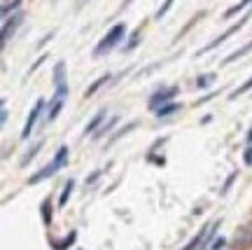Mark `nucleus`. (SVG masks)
I'll list each match as a JSON object with an SVG mask.
<instances>
[{
	"label": "nucleus",
	"instance_id": "11",
	"mask_svg": "<svg viewBox=\"0 0 252 250\" xmlns=\"http://www.w3.org/2000/svg\"><path fill=\"white\" fill-rule=\"evenodd\" d=\"M40 213H42V222H44V227H49V225H52V199L49 197L42 199Z\"/></svg>",
	"mask_w": 252,
	"mask_h": 250
},
{
	"label": "nucleus",
	"instance_id": "16",
	"mask_svg": "<svg viewBox=\"0 0 252 250\" xmlns=\"http://www.w3.org/2000/svg\"><path fill=\"white\" fill-rule=\"evenodd\" d=\"M107 80H110V75H103V77H98V80H96V82L91 84V87H89L86 91H84V98H91V96H94L96 91H98V89H101V87L107 82Z\"/></svg>",
	"mask_w": 252,
	"mask_h": 250
},
{
	"label": "nucleus",
	"instance_id": "3",
	"mask_svg": "<svg viewBox=\"0 0 252 250\" xmlns=\"http://www.w3.org/2000/svg\"><path fill=\"white\" fill-rule=\"evenodd\" d=\"M250 17H252V10L248 12V14H245V17H243L241 21H236V23H233V26H231V28H227V31L222 33V35H217V38H215V40L212 42H208V45H206V47H203V49H199V52H196V56H203V54H208V52H212V49H215V47H220L222 42L227 40V38H231V35H233V33H238L243 28V26H245V23H248V21H250Z\"/></svg>",
	"mask_w": 252,
	"mask_h": 250
},
{
	"label": "nucleus",
	"instance_id": "17",
	"mask_svg": "<svg viewBox=\"0 0 252 250\" xmlns=\"http://www.w3.org/2000/svg\"><path fill=\"white\" fill-rule=\"evenodd\" d=\"M180 110V105L178 103H166V105H161L157 110V117L161 119V117H168V115H173V113H178Z\"/></svg>",
	"mask_w": 252,
	"mask_h": 250
},
{
	"label": "nucleus",
	"instance_id": "24",
	"mask_svg": "<svg viewBox=\"0 0 252 250\" xmlns=\"http://www.w3.org/2000/svg\"><path fill=\"white\" fill-rule=\"evenodd\" d=\"M236 178H238V171H233V173H231L229 178H227V182H224V185H222V197H224V194H227V192H229V187L231 185H233V182H236Z\"/></svg>",
	"mask_w": 252,
	"mask_h": 250
},
{
	"label": "nucleus",
	"instance_id": "2",
	"mask_svg": "<svg viewBox=\"0 0 252 250\" xmlns=\"http://www.w3.org/2000/svg\"><path fill=\"white\" fill-rule=\"evenodd\" d=\"M124 38H126V23H115V26L101 38V42L94 47V56L98 59V56H103V54L112 52L119 42H124Z\"/></svg>",
	"mask_w": 252,
	"mask_h": 250
},
{
	"label": "nucleus",
	"instance_id": "12",
	"mask_svg": "<svg viewBox=\"0 0 252 250\" xmlns=\"http://www.w3.org/2000/svg\"><path fill=\"white\" fill-rule=\"evenodd\" d=\"M248 52H252V40L248 42V45H243L241 49H236V52H233V54H229V56H227V59H224V61H222V63H224V66H229V63L238 61L241 56H245V54H248Z\"/></svg>",
	"mask_w": 252,
	"mask_h": 250
},
{
	"label": "nucleus",
	"instance_id": "1",
	"mask_svg": "<svg viewBox=\"0 0 252 250\" xmlns=\"http://www.w3.org/2000/svg\"><path fill=\"white\" fill-rule=\"evenodd\" d=\"M68 155H70V150H68V145H61L59 150H56V155H54V159L47 164V166H42L35 176L28 178V185H38V182H42V180H47V178H52L56 171H61L65 164H68Z\"/></svg>",
	"mask_w": 252,
	"mask_h": 250
},
{
	"label": "nucleus",
	"instance_id": "5",
	"mask_svg": "<svg viewBox=\"0 0 252 250\" xmlns=\"http://www.w3.org/2000/svg\"><path fill=\"white\" fill-rule=\"evenodd\" d=\"M217 227H220V220H217V222H210V225H206L203 229H199V234H194V236H191V241H189L182 250H199V248H203V243H206V241L215 234V229H217Z\"/></svg>",
	"mask_w": 252,
	"mask_h": 250
},
{
	"label": "nucleus",
	"instance_id": "4",
	"mask_svg": "<svg viewBox=\"0 0 252 250\" xmlns=\"http://www.w3.org/2000/svg\"><path fill=\"white\" fill-rule=\"evenodd\" d=\"M178 94H180V87H161V89H157L154 94L149 96L147 105H149V110H159L161 105H166L170 98H175Z\"/></svg>",
	"mask_w": 252,
	"mask_h": 250
},
{
	"label": "nucleus",
	"instance_id": "19",
	"mask_svg": "<svg viewBox=\"0 0 252 250\" xmlns=\"http://www.w3.org/2000/svg\"><path fill=\"white\" fill-rule=\"evenodd\" d=\"M215 77H217L215 73H203V75H199V77H196V87H199V89H206V87H210V84H212V80H215Z\"/></svg>",
	"mask_w": 252,
	"mask_h": 250
},
{
	"label": "nucleus",
	"instance_id": "28",
	"mask_svg": "<svg viewBox=\"0 0 252 250\" xmlns=\"http://www.w3.org/2000/svg\"><path fill=\"white\" fill-rule=\"evenodd\" d=\"M224 243H227V241H224V239L212 241V246H210V250H222V248H224Z\"/></svg>",
	"mask_w": 252,
	"mask_h": 250
},
{
	"label": "nucleus",
	"instance_id": "10",
	"mask_svg": "<svg viewBox=\"0 0 252 250\" xmlns=\"http://www.w3.org/2000/svg\"><path fill=\"white\" fill-rule=\"evenodd\" d=\"M54 84H56V89L68 87V84H65V63L63 61H59L54 66Z\"/></svg>",
	"mask_w": 252,
	"mask_h": 250
},
{
	"label": "nucleus",
	"instance_id": "26",
	"mask_svg": "<svg viewBox=\"0 0 252 250\" xmlns=\"http://www.w3.org/2000/svg\"><path fill=\"white\" fill-rule=\"evenodd\" d=\"M170 5H173V0H164V5L157 10V14H154V19H161V17H166V12L170 10Z\"/></svg>",
	"mask_w": 252,
	"mask_h": 250
},
{
	"label": "nucleus",
	"instance_id": "9",
	"mask_svg": "<svg viewBox=\"0 0 252 250\" xmlns=\"http://www.w3.org/2000/svg\"><path fill=\"white\" fill-rule=\"evenodd\" d=\"M63 103H65L63 98H49V110H47V117H44V119H47V122H54V119L59 117V113H61Z\"/></svg>",
	"mask_w": 252,
	"mask_h": 250
},
{
	"label": "nucleus",
	"instance_id": "14",
	"mask_svg": "<svg viewBox=\"0 0 252 250\" xmlns=\"http://www.w3.org/2000/svg\"><path fill=\"white\" fill-rule=\"evenodd\" d=\"M42 145H44V140H38V143H33L31 145V150L23 155V159H21V166H28L31 164V159H35V155L42 150Z\"/></svg>",
	"mask_w": 252,
	"mask_h": 250
},
{
	"label": "nucleus",
	"instance_id": "25",
	"mask_svg": "<svg viewBox=\"0 0 252 250\" xmlns=\"http://www.w3.org/2000/svg\"><path fill=\"white\" fill-rule=\"evenodd\" d=\"M19 5H21V0H12V2H5V5H2V17L7 19V14H10V10H17Z\"/></svg>",
	"mask_w": 252,
	"mask_h": 250
},
{
	"label": "nucleus",
	"instance_id": "30",
	"mask_svg": "<svg viewBox=\"0 0 252 250\" xmlns=\"http://www.w3.org/2000/svg\"><path fill=\"white\" fill-rule=\"evenodd\" d=\"M0 122H2V124L7 122V108H5V105H2V117H0Z\"/></svg>",
	"mask_w": 252,
	"mask_h": 250
},
{
	"label": "nucleus",
	"instance_id": "15",
	"mask_svg": "<svg viewBox=\"0 0 252 250\" xmlns=\"http://www.w3.org/2000/svg\"><path fill=\"white\" fill-rule=\"evenodd\" d=\"M73 187H75V180H73V178H68V182L63 185L61 197H59V206H61V208L68 204V199H70V194H73Z\"/></svg>",
	"mask_w": 252,
	"mask_h": 250
},
{
	"label": "nucleus",
	"instance_id": "20",
	"mask_svg": "<svg viewBox=\"0 0 252 250\" xmlns=\"http://www.w3.org/2000/svg\"><path fill=\"white\" fill-rule=\"evenodd\" d=\"M250 89H252V77H250V80H248V82H245V84H241L238 89H233V91H231V94H229V98H231V101H236L238 96H243V94H245V91H250Z\"/></svg>",
	"mask_w": 252,
	"mask_h": 250
},
{
	"label": "nucleus",
	"instance_id": "29",
	"mask_svg": "<svg viewBox=\"0 0 252 250\" xmlns=\"http://www.w3.org/2000/svg\"><path fill=\"white\" fill-rule=\"evenodd\" d=\"M245 164L252 166V145H248V150H245Z\"/></svg>",
	"mask_w": 252,
	"mask_h": 250
},
{
	"label": "nucleus",
	"instance_id": "22",
	"mask_svg": "<svg viewBox=\"0 0 252 250\" xmlns=\"http://www.w3.org/2000/svg\"><path fill=\"white\" fill-rule=\"evenodd\" d=\"M140 33H143V28H138V31H133V35H131V40H128V45L124 47L126 52H131V49H136V47H138V42H140Z\"/></svg>",
	"mask_w": 252,
	"mask_h": 250
},
{
	"label": "nucleus",
	"instance_id": "31",
	"mask_svg": "<svg viewBox=\"0 0 252 250\" xmlns=\"http://www.w3.org/2000/svg\"><path fill=\"white\" fill-rule=\"evenodd\" d=\"M86 2H89V0H77V10H82V7L86 5Z\"/></svg>",
	"mask_w": 252,
	"mask_h": 250
},
{
	"label": "nucleus",
	"instance_id": "13",
	"mask_svg": "<svg viewBox=\"0 0 252 250\" xmlns=\"http://www.w3.org/2000/svg\"><path fill=\"white\" fill-rule=\"evenodd\" d=\"M75 239H77V231H70L65 239H61V241H52V246H54V250H68L70 246L75 243Z\"/></svg>",
	"mask_w": 252,
	"mask_h": 250
},
{
	"label": "nucleus",
	"instance_id": "7",
	"mask_svg": "<svg viewBox=\"0 0 252 250\" xmlns=\"http://www.w3.org/2000/svg\"><path fill=\"white\" fill-rule=\"evenodd\" d=\"M21 21H23V14H14L12 19H5V23H2V47L10 42V38L17 33V28L21 26Z\"/></svg>",
	"mask_w": 252,
	"mask_h": 250
},
{
	"label": "nucleus",
	"instance_id": "33",
	"mask_svg": "<svg viewBox=\"0 0 252 250\" xmlns=\"http://www.w3.org/2000/svg\"><path fill=\"white\" fill-rule=\"evenodd\" d=\"M131 2H133V0H124V7H126V5H131Z\"/></svg>",
	"mask_w": 252,
	"mask_h": 250
},
{
	"label": "nucleus",
	"instance_id": "23",
	"mask_svg": "<svg viewBox=\"0 0 252 250\" xmlns=\"http://www.w3.org/2000/svg\"><path fill=\"white\" fill-rule=\"evenodd\" d=\"M115 124H117V117H112V119H110L107 124H105V126H101V129L96 131V136H94V138H103V136L107 134V131H110V129H112V126H115Z\"/></svg>",
	"mask_w": 252,
	"mask_h": 250
},
{
	"label": "nucleus",
	"instance_id": "8",
	"mask_svg": "<svg viewBox=\"0 0 252 250\" xmlns=\"http://www.w3.org/2000/svg\"><path fill=\"white\" fill-rule=\"evenodd\" d=\"M105 115H107V113H105V108H101V110H98V113H96V115H94V119H91L89 124L84 126V136H91V134H96V131L101 129V124H103Z\"/></svg>",
	"mask_w": 252,
	"mask_h": 250
},
{
	"label": "nucleus",
	"instance_id": "27",
	"mask_svg": "<svg viewBox=\"0 0 252 250\" xmlns=\"http://www.w3.org/2000/svg\"><path fill=\"white\" fill-rule=\"evenodd\" d=\"M103 176V171H94V173H91V176L86 178V185H91V182H96V180H98V178Z\"/></svg>",
	"mask_w": 252,
	"mask_h": 250
},
{
	"label": "nucleus",
	"instance_id": "6",
	"mask_svg": "<svg viewBox=\"0 0 252 250\" xmlns=\"http://www.w3.org/2000/svg\"><path fill=\"white\" fill-rule=\"evenodd\" d=\"M42 108H44V101L42 98H38V103L33 105V110L28 113V119H26V124H23V129H21V140H28L33 134V129H35V124H38V117H40Z\"/></svg>",
	"mask_w": 252,
	"mask_h": 250
},
{
	"label": "nucleus",
	"instance_id": "18",
	"mask_svg": "<svg viewBox=\"0 0 252 250\" xmlns=\"http://www.w3.org/2000/svg\"><path fill=\"white\" fill-rule=\"evenodd\" d=\"M138 126V122H131V124H126L124 129H119V131H115V136H112V138H110V143H107V145H112V143H117V140H119V138H124L126 134H128V131H133V129H136Z\"/></svg>",
	"mask_w": 252,
	"mask_h": 250
},
{
	"label": "nucleus",
	"instance_id": "21",
	"mask_svg": "<svg viewBox=\"0 0 252 250\" xmlns=\"http://www.w3.org/2000/svg\"><path fill=\"white\" fill-rule=\"evenodd\" d=\"M248 5H252V0H241V2H238V5H233V7H229V10L224 12V17H227V19H229V17H233V14H236V12H241L243 7H248Z\"/></svg>",
	"mask_w": 252,
	"mask_h": 250
},
{
	"label": "nucleus",
	"instance_id": "32",
	"mask_svg": "<svg viewBox=\"0 0 252 250\" xmlns=\"http://www.w3.org/2000/svg\"><path fill=\"white\" fill-rule=\"evenodd\" d=\"M248 143H250V145H252V129H250V131H248Z\"/></svg>",
	"mask_w": 252,
	"mask_h": 250
}]
</instances>
